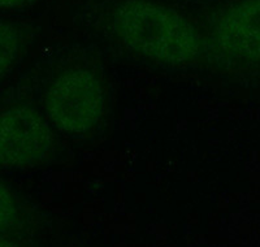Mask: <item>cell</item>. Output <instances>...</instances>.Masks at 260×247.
<instances>
[{
  "label": "cell",
  "instance_id": "2",
  "mask_svg": "<svg viewBox=\"0 0 260 247\" xmlns=\"http://www.w3.org/2000/svg\"><path fill=\"white\" fill-rule=\"evenodd\" d=\"M48 117L62 132L85 134L98 125L106 109L101 81L89 71L76 69L61 74L45 98Z\"/></svg>",
  "mask_w": 260,
  "mask_h": 247
},
{
  "label": "cell",
  "instance_id": "7",
  "mask_svg": "<svg viewBox=\"0 0 260 247\" xmlns=\"http://www.w3.org/2000/svg\"><path fill=\"white\" fill-rule=\"evenodd\" d=\"M37 0H0V8H15V7L27 6Z\"/></svg>",
  "mask_w": 260,
  "mask_h": 247
},
{
  "label": "cell",
  "instance_id": "3",
  "mask_svg": "<svg viewBox=\"0 0 260 247\" xmlns=\"http://www.w3.org/2000/svg\"><path fill=\"white\" fill-rule=\"evenodd\" d=\"M53 147L48 123L38 112L15 107L0 116V165L27 168L45 162Z\"/></svg>",
  "mask_w": 260,
  "mask_h": 247
},
{
  "label": "cell",
  "instance_id": "4",
  "mask_svg": "<svg viewBox=\"0 0 260 247\" xmlns=\"http://www.w3.org/2000/svg\"><path fill=\"white\" fill-rule=\"evenodd\" d=\"M216 41L236 59L260 63V0H242L225 12Z\"/></svg>",
  "mask_w": 260,
  "mask_h": 247
},
{
  "label": "cell",
  "instance_id": "1",
  "mask_svg": "<svg viewBox=\"0 0 260 247\" xmlns=\"http://www.w3.org/2000/svg\"><path fill=\"white\" fill-rule=\"evenodd\" d=\"M117 37L130 50L164 64H185L201 52L198 32L175 9L145 0L122 4L113 18Z\"/></svg>",
  "mask_w": 260,
  "mask_h": 247
},
{
  "label": "cell",
  "instance_id": "6",
  "mask_svg": "<svg viewBox=\"0 0 260 247\" xmlns=\"http://www.w3.org/2000/svg\"><path fill=\"white\" fill-rule=\"evenodd\" d=\"M17 207L16 200L9 189L0 182V232L6 230L16 221Z\"/></svg>",
  "mask_w": 260,
  "mask_h": 247
},
{
  "label": "cell",
  "instance_id": "5",
  "mask_svg": "<svg viewBox=\"0 0 260 247\" xmlns=\"http://www.w3.org/2000/svg\"><path fill=\"white\" fill-rule=\"evenodd\" d=\"M21 37L18 30L0 22V80L12 69L20 57Z\"/></svg>",
  "mask_w": 260,
  "mask_h": 247
}]
</instances>
